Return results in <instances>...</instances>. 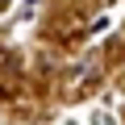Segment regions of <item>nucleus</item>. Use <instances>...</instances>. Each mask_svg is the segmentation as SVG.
<instances>
[{"instance_id":"f257e3e1","label":"nucleus","mask_w":125,"mask_h":125,"mask_svg":"<svg viewBox=\"0 0 125 125\" xmlns=\"http://www.w3.org/2000/svg\"><path fill=\"white\" fill-rule=\"evenodd\" d=\"M4 9H13V0H0V13H4Z\"/></svg>"}]
</instances>
